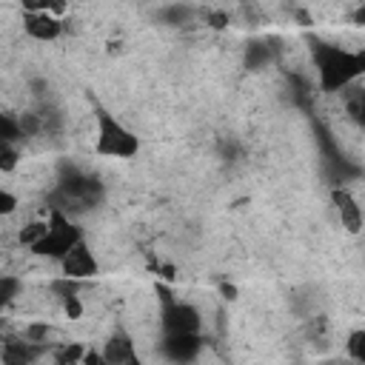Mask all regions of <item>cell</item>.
<instances>
[{
	"label": "cell",
	"mask_w": 365,
	"mask_h": 365,
	"mask_svg": "<svg viewBox=\"0 0 365 365\" xmlns=\"http://www.w3.org/2000/svg\"><path fill=\"white\" fill-rule=\"evenodd\" d=\"M354 20H356V23H359V26H365V6H362V9H359V11H356V14H354Z\"/></svg>",
	"instance_id": "d4e9b609"
},
{
	"label": "cell",
	"mask_w": 365,
	"mask_h": 365,
	"mask_svg": "<svg viewBox=\"0 0 365 365\" xmlns=\"http://www.w3.org/2000/svg\"><path fill=\"white\" fill-rule=\"evenodd\" d=\"M314 66L319 77V88L325 94H336L351 88L359 77H365V48H342L336 43L314 46Z\"/></svg>",
	"instance_id": "6da1fadb"
},
{
	"label": "cell",
	"mask_w": 365,
	"mask_h": 365,
	"mask_svg": "<svg viewBox=\"0 0 365 365\" xmlns=\"http://www.w3.org/2000/svg\"><path fill=\"white\" fill-rule=\"evenodd\" d=\"M20 291V279L17 277H11V274H6L3 279H0V302L3 305H9L11 299H14V294Z\"/></svg>",
	"instance_id": "d6986e66"
},
{
	"label": "cell",
	"mask_w": 365,
	"mask_h": 365,
	"mask_svg": "<svg viewBox=\"0 0 365 365\" xmlns=\"http://www.w3.org/2000/svg\"><path fill=\"white\" fill-rule=\"evenodd\" d=\"M54 362L57 365H77V362H83V356H86V348L83 345H77V342H60L57 348H54Z\"/></svg>",
	"instance_id": "4fadbf2b"
},
{
	"label": "cell",
	"mask_w": 365,
	"mask_h": 365,
	"mask_svg": "<svg viewBox=\"0 0 365 365\" xmlns=\"http://www.w3.org/2000/svg\"><path fill=\"white\" fill-rule=\"evenodd\" d=\"M23 31L37 43H51L63 34V20L54 11H23Z\"/></svg>",
	"instance_id": "52a82bcc"
},
{
	"label": "cell",
	"mask_w": 365,
	"mask_h": 365,
	"mask_svg": "<svg viewBox=\"0 0 365 365\" xmlns=\"http://www.w3.org/2000/svg\"><path fill=\"white\" fill-rule=\"evenodd\" d=\"M103 356H106V365H125V362H137V351H134V342L125 331H114L106 342H103Z\"/></svg>",
	"instance_id": "8fae6325"
},
{
	"label": "cell",
	"mask_w": 365,
	"mask_h": 365,
	"mask_svg": "<svg viewBox=\"0 0 365 365\" xmlns=\"http://www.w3.org/2000/svg\"><path fill=\"white\" fill-rule=\"evenodd\" d=\"M205 20H208V26H214V29H225V26H228V14H222V11H208Z\"/></svg>",
	"instance_id": "603a6c76"
},
{
	"label": "cell",
	"mask_w": 365,
	"mask_h": 365,
	"mask_svg": "<svg viewBox=\"0 0 365 365\" xmlns=\"http://www.w3.org/2000/svg\"><path fill=\"white\" fill-rule=\"evenodd\" d=\"M97 271H100V262H97L94 251L88 248L86 237L60 259V274L68 279H91Z\"/></svg>",
	"instance_id": "8992f818"
},
{
	"label": "cell",
	"mask_w": 365,
	"mask_h": 365,
	"mask_svg": "<svg viewBox=\"0 0 365 365\" xmlns=\"http://www.w3.org/2000/svg\"><path fill=\"white\" fill-rule=\"evenodd\" d=\"M20 9L23 11H54V14H60L66 9V3L63 0H20Z\"/></svg>",
	"instance_id": "ac0fdd59"
},
{
	"label": "cell",
	"mask_w": 365,
	"mask_h": 365,
	"mask_svg": "<svg viewBox=\"0 0 365 365\" xmlns=\"http://www.w3.org/2000/svg\"><path fill=\"white\" fill-rule=\"evenodd\" d=\"M48 334H51V328H48L46 322H31V325H26V331H23L26 339H31V342H43V345H46Z\"/></svg>",
	"instance_id": "ffe728a7"
},
{
	"label": "cell",
	"mask_w": 365,
	"mask_h": 365,
	"mask_svg": "<svg viewBox=\"0 0 365 365\" xmlns=\"http://www.w3.org/2000/svg\"><path fill=\"white\" fill-rule=\"evenodd\" d=\"M160 319H163L165 334H200V328H202V317L191 302H177V299L163 302Z\"/></svg>",
	"instance_id": "5b68a950"
},
{
	"label": "cell",
	"mask_w": 365,
	"mask_h": 365,
	"mask_svg": "<svg viewBox=\"0 0 365 365\" xmlns=\"http://www.w3.org/2000/svg\"><path fill=\"white\" fill-rule=\"evenodd\" d=\"M46 231H48V217H46V220H34V222H29V225L20 231V245L34 248V245L46 237Z\"/></svg>",
	"instance_id": "9a60e30c"
},
{
	"label": "cell",
	"mask_w": 365,
	"mask_h": 365,
	"mask_svg": "<svg viewBox=\"0 0 365 365\" xmlns=\"http://www.w3.org/2000/svg\"><path fill=\"white\" fill-rule=\"evenodd\" d=\"M83 240V231L77 222H71V217L63 208H48V231L46 237L31 248L37 257H48V259H63L77 242Z\"/></svg>",
	"instance_id": "3957f363"
},
{
	"label": "cell",
	"mask_w": 365,
	"mask_h": 365,
	"mask_svg": "<svg viewBox=\"0 0 365 365\" xmlns=\"http://www.w3.org/2000/svg\"><path fill=\"white\" fill-rule=\"evenodd\" d=\"M220 291H222L225 299H237V288L234 285H220Z\"/></svg>",
	"instance_id": "cb8c5ba5"
},
{
	"label": "cell",
	"mask_w": 365,
	"mask_h": 365,
	"mask_svg": "<svg viewBox=\"0 0 365 365\" xmlns=\"http://www.w3.org/2000/svg\"><path fill=\"white\" fill-rule=\"evenodd\" d=\"M57 200H60V205H54V208H63L66 214L86 211L91 202L100 200V182L86 174H68L57 188Z\"/></svg>",
	"instance_id": "277c9868"
},
{
	"label": "cell",
	"mask_w": 365,
	"mask_h": 365,
	"mask_svg": "<svg viewBox=\"0 0 365 365\" xmlns=\"http://www.w3.org/2000/svg\"><path fill=\"white\" fill-rule=\"evenodd\" d=\"M308 334H311V339H322V336L328 334V319H325V317L311 319V322H308Z\"/></svg>",
	"instance_id": "7402d4cb"
},
{
	"label": "cell",
	"mask_w": 365,
	"mask_h": 365,
	"mask_svg": "<svg viewBox=\"0 0 365 365\" xmlns=\"http://www.w3.org/2000/svg\"><path fill=\"white\" fill-rule=\"evenodd\" d=\"M20 163V148L17 143H0V171L3 174H11Z\"/></svg>",
	"instance_id": "e0dca14e"
},
{
	"label": "cell",
	"mask_w": 365,
	"mask_h": 365,
	"mask_svg": "<svg viewBox=\"0 0 365 365\" xmlns=\"http://www.w3.org/2000/svg\"><path fill=\"white\" fill-rule=\"evenodd\" d=\"M345 117L365 128V88H345Z\"/></svg>",
	"instance_id": "7c38bea8"
},
{
	"label": "cell",
	"mask_w": 365,
	"mask_h": 365,
	"mask_svg": "<svg viewBox=\"0 0 365 365\" xmlns=\"http://www.w3.org/2000/svg\"><path fill=\"white\" fill-rule=\"evenodd\" d=\"M43 354H46V345L43 342H31L26 336H20V339H3L0 362L3 365H29V362H37Z\"/></svg>",
	"instance_id": "9c48e42d"
},
{
	"label": "cell",
	"mask_w": 365,
	"mask_h": 365,
	"mask_svg": "<svg viewBox=\"0 0 365 365\" xmlns=\"http://www.w3.org/2000/svg\"><path fill=\"white\" fill-rule=\"evenodd\" d=\"M331 205H334V211H336V217H339V222H342V228L348 234H359L362 231L365 214H362V205L356 202V197L348 188H339L336 185L331 191Z\"/></svg>",
	"instance_id": "ba28073f"
},
{
	"label": "cell",
	"mask_w": 365,
	"mask_h": 365,
	"mask_svg": "<svg viewBox=\"0 0 365 365\" xmlns=\"http://www.w3.org/2000/svg\"><path fill=\"white\" fill-rule=\"evenodd\" d=\"M17 205H20L17 194H11L9 188H3V191H0V214H3V217H9V214H14V211H17Z\"/></svg>",
	"instance_id": "44dd1931"
},
{
	"label": "cell",
	"mask_w": 365,
	"mask_h": 365,
	"mask_svg": "<svg viewBox=\"0 0 365 365\" xmlns=\"http://www.w3.org/2000/svg\"><path fill=\"white\" fill-rule=\"evenodd\" d=\"M345 351H348V356H351V359L365 362V328H354V331L348 334Z\"/></svg>",
	"instance_id": "2e32d148"
},
{
	"label": "cell",
	"mask_w": 365,
	"mask_h": 365,
	"mask_svg": "<svg viewBox=\"0 0 365 365\" xmlns=\"http://www.w3.org/2000/svg\"><path fill=\"white\" fill-rule=\"evenodd\" d=\"M94 151L100 157L111 160H131L140 151V140L131 128H125L114 114L97 111V137H94Z\"/></svg>",
	"instance_id": "7a4b0ae2"
},
{
	"label": "cell",
	"mask_w": 365,
	"mask_h": 365,
	"mask_svg": "<svg viewBox=\"0 0 365 365\" xmlns=\"http://www.w3.org/2000/svg\"><path fill=\"white\" fill-rule=\"evenodd\" d=\"M163 351L174 362H191L202 351V339H200V334H165Z\"/></svg>",
	"instance_id": "30bf717a"
},
{
	"label": "cell",
	"mask_w": 365,
	"mask_h": 365,
	"mask_svg": "<svg viewBox=\"0 0 365 365\" xmlns=\"http://www.w3.org/2000/svg\"><path fill=\"white\" fill-rule=\"evenodd\" d=\"M26 134H23V125H20V117L14 114H3L0 117V143H20Z\"/></svg>",
	"instance_id": "5bb4252c"
}]
</instances>
